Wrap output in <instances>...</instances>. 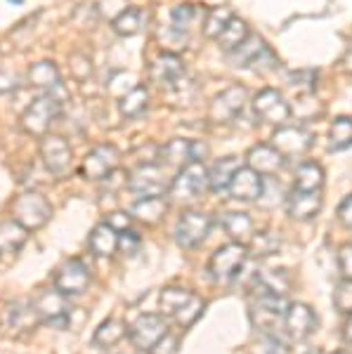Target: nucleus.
<instances>
[{
    "mask_svg": "<svg viewBox=\"0 0 352 354\" xmlns=\"http://www.w3.org/2000/svg\"><path fill=\"white\" fill-rule=\"evenodd\" d=\"M10 215L21 227H26L28 232H36L48 225L50 218H53V205H50V201L43 194L24 192L10 203Z\"/></svg>",
    "mask_w": 352,
    "mask_h": 354,
    "instance_id": "nucleus-1",
    "label": "nucleus"
},
{
    "mask_svg": "<svg viewBox=\"0 0 352 354\" xmlns=\"http://www.w3.org/2000/svg\"><path fill=\"white\" fill-rule=\"evenodd\" d=\"M170 177L163 173L158 163H140L130 170L128 175V189L138 198H154L166 196L170 192Z\"/></svg>",
    "mask_w": 352,
    "mask_h": 354,
    "instance_id": "nucleus-2",
    "label": "nucleus"
},
{
    "mask_svg": "<svg viewBox=\"0 0 352 354\" xmlns=\"http://www.w3.org/2000/svg\"><path fill=\"white\" fill-rule=\"evenodd\" d=\"M208 189V170L201 161H192L185 165L183 170H178V175L170 182V196L178 198L183 203L196 201L203 196V192Z\"/></svg>",
    "mask_w": 352,
    "mask_h": 354,
    "instance_id": "nucleus-3",
    "label": "nucleus"
},
{
    "mask_svg": "<svg viewBox=\"0 0 352 354\" xmlns=\"http://www.w3.org/2000/svg\"><path fill=\"white\" fill-rule=\"evenodd\" d=\"M170 333L168 328V319L163 314H154V312H147L140 314L138 319L133 322V326L128 328V338L135 345V350L147 354L151 347L156 345L158 340H163Z\"/></svg>",
    "mask_w": 352,
    "mask_h": 354,
    "instance_id": "nucleus-4",
    "label": "nucleus"
},
{
    "mask_svg": "<svg viewBox=\"0 0 352 354\" xmlns=\"http://www.w3.org/2000/svg\"><path fill=\"white\" fill-rule=\"evenodd\" d=\"M62 113V102L53 95L38 97L31 102V106L21 116V125L28 135L33 137H45L50 130V125L57 121V116Z\"/></svg>",
    "mask_w": 352,
    "mask_h": 354,
    "instance_id": "nucleus-5",
    "label": "nucleus"
},
{
    "mask_svg": "<svg viewBox=\"0 0 352 354\" xmlns=\"http://www.w3.org/2000/svg\"><path fill=\"white\" fill-rule=\"evenodd\" d=\"M213 227V220L206 213H198V210H187L180 215L178 225H175V241L180 248L194 250L208 239Z\"/></svg>",
    "mask_w": 352,
    "mask_h": 354,
    "instance_id": "nucleus-6",
    "label": "nucleus"
},
{
    "mask_svg": "<svg viewBox=\"0 0 352 354\" xmlns=\"http://www.w3.org/2000/svg\"><path fill=\"white\" fill-rule=\"evenodd\" d=\"M33 307H36L38 317L43 324H53V326H69V314L71 305L64 293L57 288H41L31 298Z\"/></svg>",
    "mask_w": 352,
    "mask_h": 354,
    "instance_id": "nucleus-7",
    "label": "nucleus"
},
{
    "mask_svg": "<svg viewBox=\"0 0 352 354\" xmlns=\"http://www.w3.org/2000/svg\"><path fill=\"white\" fill-rule=\"evenodd\" d=\"M253 111L260 121L275 125V128L288 125V121H291V113H293L291 104H288V102L284 100V95L275 88H265L253 97Z\"/></svg>",
    "mask_w": 352,
    "mask_h": 354,
    "instance_id": "nucleus-8",
    "label": "nucleus"
},
{
    "mask_svg": "<svg viewBox=\"0 0 352 354\" xmlns=\"http://www.w3.org/2000/svg\"><path fill=\"white\" fill-rule=\"evenodd\" d=\"M248 95L251 93H248L246 85H232V88L218 93L211 102V121L227 125L234 121V118H239V113L243 111V106L248 102Z\"/></svg>",
    "mask_w": 352,
    "mask_h": 354,
    "instance_id": "nucleus-9",
    "label": "nucleus"
},
{
    "mask_svg": "<svg viewBox=\"0 0 352 354\" xmlns=\"http://www.w3.org/2000/svg\"><path fill=\"white\" fill-rule=\"evenodd\" d=\"M246 255H248L246 245L237 243V241L218 248L211 258V265H208L211 277L215 279V281H232V279L241 272L243 262H246Z\"/></svg>",
    "mask_w": 352,
    "mask_h": 354,
    "instance_id": "nucleus-10",
    "label": "nucleus"
},
{
    "mask_svg": "<svg viewBox=\"0 0 352 354\" xmlns=\"http://www.w3.org/2000/svg\"><path fill=\"white\" fill-rule=\"evenodd\" d=\"M288 302L284 300V295H253L251 302V322L255 328L260 330H272L284 322V314H286Z\"/></svg>",
    "mask_w": 352,
    "mask_h": 354,
    "instance_id": "nucleus-11",
    "label": "nucleus"
},
{
    "mask_svg": "<svg viewBox=\"0 0 352 354\" xmlns=\"http://www.w3.org/2000/svg\"><path fill=\"white\" fill-rule=\"evenodd\" d=\"M90 281H93V277H90L88 265L78 258H69L55 274V288L59 290V293H64L66 298L85 293Z\"/></svg>",
    "mask_w": 352,
    "mask_h": 354,
    "instance_id": "nucleus-12",
    "label": "nucleus"
},
{
    "mask_svg": "<svg viewBox=\"0 0 352 354\" xmlns=\"http://www.w3.org/2000/svg\"><path fill=\"white\" fill-rule=\"evenodd\" d=\"M270 145L275 147L284 158L305 156L312 147V133H308L305 128H298V125H281V128H277L275 133H272Z\"/></svg>",
    "mask_w": 352,
    "mask_h": 354,
    "instance_id": "nucleus-13",
    "label": "nucleus"
},
{
    "mask_svg": "<svg viewBox=\"0 0 352 354\" xmlns=\"http://www.w3.org/2000/svg\"><path fill=\"white\" fill-rule=\"evenodd\" d=\"M118 149L113 145H100L95 147L81 163V175L85 180H102L104 182L118 165Z\"/></svg>",
    "mask_w": 352,
    "mask_h": 354,
    "instance_id": "nucleus-14",
    "label": "nucleus"
},
{
    "mask_svg": "<svg viewBox=\"0 0 352 354\" xmlns=\"http://www.w3.org/2000/svg\"><path fill=\"white\" fill-rule=\"evenodd\" d=\"M41 156L45 168L53 175H64L71 168L73 151L71 145L59 135H45L41 137Z\"/></svg>",
    "mask_w": 352,
    "mask_h": 354,
    "instance_id": "nucleus-15",
    "label": "nucleus"
},
{
    "mask_svg": "<svg viewBox=\"0 0 352 354\" xmlns=\"http://www.w3.org/2000/svg\"><path fill=\"white\" fill-rule=\"evenodd\" d=\"M284 328L291 340H305L317 328V314L305 302H291L284 314Z\"/></svg>",
    "mask_w": 352,
    "mask_h": 354,
    "instance_id": "nucleus-16",
    "label": "nucleus"
},
{
    "mask_svg": "<svg viewBox=\"0 0 352 354\" xmlns=\"http://www.w3.org/2000/svg\"><path fill=\"white\" fill-rule=\"evenodd\" d=\"M263 189H265L263 175H258L248 165H241L234 173V177H232L227 192H230L232 198H239V201H258L263 196Z\"/></svg>",
    "mask_w": 352,
    "mask_h": 354,
    "instance_id": "nucleus-17",
    "label": "nucleus"
},
{
    "mask_svg": "<svg viewBox=\"0 0 352 354\" xmlns=\"http://www.w3.org/2000/svg\"><path fill=\"white\" fill-rule=\"evenodd\" d=\"M322 210V194L319 192H303V189H291L286 196V213L293 220H312L317 218Z\"/></svg>",
    "mask_w": 352,
    "mask_h": 354,
    "instance_id": "nucleus-18",
    "label": "nucleus"
},
{
    "mask_svg": "<svg viewBox=\"0 0 352 354\" xmlns=\"http://www.w3.org/2000/svg\"><path fill=\"white\" fill-rule=\"evenodd\" d=\"M158 158H161V163L166 165V168H173V170H183L185 165H189L192 161H201L196 145L189 140H170L168 145L161 147Z\"/></svg>",
    "mask_w": 352,
    "mask_h": 354,
    "instance_id": "nucleus-19",
    "label": "nucleus"
},
{
    "mask_svg": "<svg viewBox=\"0 0 352 354\" xmlns=\"http://www.w3.org/2000/svg\"><path fill=\"white\" fill-rule=\"evenodd\" d=\"M88 248L98 258H113L118 253V232L109 227L106 222H100L88 239Z\"/></svg>",
    "mask_w": 352,
    "mask_h": 354,
    "instance_id": "nucleus-20",
    "label": "nucleus"
},
{
    "mask_svg": "<svg viewBox=\"0 0 352 354\" xmlns=\"http://www.w3.org/2000/svg\"><path fill=\"white\" fill-rule=\"evenodd\" d=\"M284 165V156L272 145H255L248 151V168H253L258 175H272Z\"/></svg>",
    "mask_w": 352,
    "mask_h": 354,
    "instance_id": "nucleus-21",
    "label": "nucleus"
},
{
    "mask_svg": "<svg viewBox=\"0 0 352 354\" xmlns=\"http://www.w3.org/2000/svg\"><path fill=\"white\" fill-rule=\"evenodd\" d=\"M28 232L26 227H21L17 220H3L0 222V258L3 255H15L24 248L26 239H28Z\"/></svg>",
    "mask_w": 352,
    "mask_h": 354,
    "instance_id": "nucleus-22",
    "label": "nucleus"
},
{
    "mask_svg": "<svg viewBox=\"0 0 352 354\" xmlns=\"http://www.w3.org/2000/svg\"><path fill=\"white\" fill-rule=\"evenodd\" d=\"M183 73H185L183 59L175 53H161L156 57L154 64H151V76H154V81L163 85L178 83L180 78H183Z\"/></svg>",
    "mask_w": 352,
    "mask_h": 354,
    "instance_id": "nucleus-23",
    "label": "nucleus"
},
{
    "mask_svg": "<svg viewBox=\"0 0 352 354\" xmlns=\"http://www.w3.org/2000/svg\"><path fill=\"white\" fill-rule=\"evenodd\" d=\"M126 335H128L126 322H123V319H116V317H109L106 322L100 324L98 330H95L93 342H95V347H100V350H111V347H116Z\"/></svg>",
    "mask_w": 352,
    "mask_h": 354,
    "instance_id": "nucleus-24",
    "label": "nucleus"
},
{
    "mask_svg": "<svg viewBox=\"0 0 352 354\" xmlns=\"http://www.w3.org/2000/svg\"><path fill=\"white\" fill-rule=\"evenodd\" d=\"M241 168L239 158L237 156H227L215 161V165L208 170V189L211 192H227L230 189V182L234 177L237 170Z\"/></svg>",
    "mask_w": 352,
    "mask_h": 354,
    "instance_id": "nucleus-25",
    "label": "nucleus"
},
{
    "mask_svg": "<svg viewBox=\"0 0 352 354\" xmlns=\"http://www.w3.org/2000/svg\"><path fill=\"white\" fill-rule=\"evenodd\" d=\"M168 213V203L163 196H154V198H138L130 208V215L135 220L145 222V225H156V222L163 220V215Z\"/></svg>",
    "mask_w": 352,
    "mask_h": 354,
    "instance_id": "nucleus-26",
    "label": "nucleus"
},
{
    "mask_svg": "<svg viewBox=\"0 0 352 354\" xmlns=\"http://www.w3.org/2000/svg\"><path fill=\"white\" fill-rule=\"evenodd\" d=\"M8 322L15 330H33L38 324H43L31 300L12 302V305L8 307Z\"/></svg>",
    "mask_w": 352,
    "mask_h": 354,
    "instance_id": "nucleus-27",
    "label": "nucleus"
},
{
    "mask_svg": "<svg viewBox=\"0 0 352 354\" xmlns=\"http://www.w3.org/2000/svg\"><path fill=\"white\" fill-rule=\"evenodd\" d=\"M26 81L33 85V88H43V90H57L59 88V68H57L53 62H36L31 68L26 71Z\"/></svg>",
    "mask_w": 352,
    "mask_h": 354,
    "instance_id": "nucleus-28",
    "label": "nucleus"
},
{
    "mask_svg": "<svg viewBox=\"0 0 352 354\" xmlns=\"http://www.w3.org/2000/svg\"><path fill=\"white\" fill-rule=\"evenodd\" d=\"M324 187V168L317 161H303L296 170V180H293V189L303 192H319Z\"/></svg>",
    "mask_w": 352,
    "mask_h": 354,
    "instance_id": "nucleus-29",
    "label": "nucleus"
},
{
    "mask_svg": "<svg viewBox=\"0 0 352 354\" xmlns=\"http://www.w3.org/2000/svg\"><path fill=\"white\" fill-rule=\"evenodd\" d=\"M223 227L225 232L232 236V241L246 245L253 239V220L246 213H225L223 215Z\"/></svg>",
    "mask_w": 352,
    "mask_h": 354,
    "instance_id": "nucleus-30",
    "label": "nucleus"
},
{
    "mask_svg": "<svg viewBox=\"0 0 352 354\" xmlns=\"http://www.w3.org/2000/svg\"><path fill=\"white\" fill-rule=\"evenodd\" d=\"M192 295L194 293H189L187 288H175V286L163 288L161 295H158V310H161L158 314H163L166 319H173L192 300Z\"/></svg>",
    "mask_w": 352,
    "mask_h": 354,
    "instance_id": "nucleus-31",
    "label": "nucleus"
},
{
    "mask_svg": "<svg viewBox=\"0 0 352 354\" xmlns=\"http://www.w3.org/2000/svg\"><path fill=\"white\" fill-rule=\"evenodd\" d=\"M352 147V118L348 116H338L331 123L326 135V149L328 151H343Z\"/></svg>",
    "mask_w": 352,
    "mask_h": 354,
    "instance_id": "nucleus-32",
    "label": "nucleus"
},
{
    "mask_svg": "<svg viewBox=\"0 0 352 354\" xmlns=\"http://www.w3.org/2000/svg\"><path fill=\"white\" fill-rule=\"evenodd\" d=\"M147 106H149V93H147V88H133L126 97H121V102H118V111H121L123 118H128V121H133V118L142 116V113L147 111Z\"/></svg>",
    "mask_w": 352,
    "mask_h": 354,
    "instance_id": "nucleus-33",
    "label": "nucleus"
},
{
    "mask_svg": "<svg viewBox=\"0 0 352 354\" xmlns=\"http://www.w3.org/2000/svg\"><path fill=\"white\" fill-rule=\"evenodd\" d=\"M248 36H251V33H248L246 21L239 19V17H232L230 24L225 26V31L220 33L218 41H220V48H223L225 53H234V50L239 48Z\"/></svg>",
    "mask_w": 352,
    "mask_h": 354,
    "instance_id": "nucleus-34",
    "label": "nucleus"
},
{
    "mask_svg": "<svg viewBox=\"0 0 352 354\" xmlns=\"http://www.w3.org/2000/svg\"><path fill=\"white\" fill-rule=\"evenodd\" d=\"M113 24V31L118 33V36H135V33L142 31V26H145V12H142L140 8H128L123 10L121 15L116 17V19L111 21Z\"/></svg>",
    "mask_w": 352,
    "mask_h": 354,
    "instance_id": "nucleus-35",
    "label": "nucleus"
},
{
    "mask_svg": "<svg viewBox=\"0 0 352 354\" xmlns=\"http://www.w3.org/2000/svg\"><path fill=\"white\" fill-rule=\"evenodd\" d=\"M265 48H268V45L263 43V38L248 36L246 41H243L239 48L232 53V62H234V66H251Z\"/></svg>",
    "mask_w": 352,
    "mask_h": 354,
    "instance_id": "nucleus-36",
    "label": "nucleus"
},
{
    "mask_svg": "<svg viewBox=\"0 0 352 354\" xmlns=\"http://www.w3.org/2000/svg\"><path fill=\"white\" fill-rule=\"evenodd\" d=\"M234 17L230 8H213L211 12L206 15V21H203V33L206 38H220V33L225 31V26L230 24V19Z\"/></svg>",
    "mask_w": 352,
    "mask_h": 354,
    "instance_id": "nucleus-37",
    "label": "nucleus"
},
{
    "mask_svg": "<svg viewBox=\"0 0 352 354\" xmlns=\"http://www.w3.org/2000/svg\"><path fill=\"white\" fill-rule=\"evenodd\" d=\"M279 243L281 241H279V236H277L275 232L253 234L248 250H251V255H255V258H265V255H275L277 250H279Z\"/></svg>",
    "mask_w": 352,
    "mask_h": 354,
    "instance_id": "nucleus-38",
    "label": "nucleus"
},
{
    "mask_svg": "<svg viewBox=\"0 0 352 354\" xmlns=\"http://www.w3.org/2000/svg\"><path fill=\"white\" fill-rule=\"evenodd\" d=\"M201 312H203V300H201V298H196V295H192V300L187 302L183 310H180V312L173 317V322L178 324L180 328H189L192 324H194L196 319L201 317Z\"/></svg>",
    "mask_w": 352,
    "mask_h": 354,
    "instance_id": "nucleus-39",
    "label": "nucleus"
},
{
    "mask_svg": "<svg viewBox=\"0 0 352 354\" xmlns=\"http://www.w3.org/2000/svg\"><path fill=\"white\" fill-rule=\"evenodd\" d=\"M140 245H142V239L138 232L126 230L118 234V253H121L123 258H133L135 253H140Z\"/></svg>",
    "mask_w": 352,
    "mask_h": 354,
    "instance_id": "nucleus-40",
    "label": "nucleus"
},
{
    "mask_svg": "<svg viewBox=\"0 0 352 354\" xmlns=\"http://www.w3.org/2000/svg\"><path fill=\"white\" fill-rule=\"evenodd\" d=\"M170 17H173V28L187 33V28H189V24L196 17V10H194V5H178V8H173Z\"/></svg>",
    "mask_w": 352,
    "mask_h": 354,
    "instance_id": "nucleus-41",
    "label": "nucleus"
},
{
    "mask_svg": "<svg viewBox=\"0 0 352 354\" xmlns=\"http://www.w3.org/2000/svg\"><path fill=\"white\" fill-rule=\"evenodd\" d=\"M333 305L336 310L350 314L352 312V281L343 279V281L336 286V293H333Z\"/></svg>",
    "mask_w": 352,
    "mask_h": 354,
    "instance_id": "nucleus-42",
    "label": "nucleus"
},
{
    "mask_svg": "<svg viewBox=\"0 0 352 354\" xmlns=\"http://www.w3.org/2000/svg\"><path fill=\"white\" fill-rule=\"evenodd\" d=\"M253 354H288V350L275 338V335H265V338L255 345Z\"/></svg>",
    "mask_w": 352,
    "mask_h": 354,
    "instance_id": "nucleus-43",
    "label": "nucleus"
},
{
    "mask_svg": "<svg viewBox=\"0 0 352 354\" xmlns=\"http://www.w3.org/2000/svg\"><path fill=\"white\" fill-rule=\"evenodd\" d=\"M71 71L73 76L78 78V81H85V78H90V73H93V66H90V59L83 55H73L71 57Z\"/></svg>",
    "mask_w": 352,
    "mask_h": 354,
    "instance_id": "nucleus-44",
    "label": "nucleus"
},
{
    "mask_svg": "<svg viewBox=\"0 0 352 354\" xmlns=\"http://www.w3.org/2000/svg\"><path fill=\"white\" fill-rule=\"evenodd\" d=\"M338 265L340 272H343V279L352 281V243H345L338 253Z\"/></svg>",
    "mask_w": 352,
    "mask_h": 354,
    "instance_id": "nucleus-45",
    "label": "nucleus"
},
{
    "mask_svg": "<svg viewBox=\"0 0 352 354\" xmlns=\"http://www.w3.org/2000/svg\"><path fill=\"white\" fill-rule=\"evenodd\" d=\"M126 8H128L126 0H100V12L109 17L111 21L116 19V17L121 15Z\"/></svg>",
    "mask_w": 352,
    "mask_h": 354,
    "instance_id": "nucleus-46",
    "label": "nucleus"
},
{
    "mask_svg": "<svg viewBox=\"0 0 352 354\" xmlns=\"http://www.w3.org/2000/svg\"><path fill=\"white\" fill-rule=\"evenodd\" d=\"M175 350H178V338L173 333H168L166 338L158 340L147 354H175Z\"/></svg>",
    "mask_w": 352,
    "mask_h": 354,
    "instance_id": "nucleus-47",
    "label": "nucleus"
},
{
    "mask_svg": "<svg viewBox=\"0 0 352 354\" xmlns=\"http://www.w3.org/2000/svg\"><path fill=\"white\" fill-rule=\"evenodd\" d=\"M104 222L109 227H113V230H116L118 234H121V232L130 230V225H133V218H130L128 213H111Z\"/></svg>",
    "mask_w": 352,
    "mask_h": 354,
    "instance_id": "nucleus-48",
    "label": "nucleus"
},
{
    "mask_svg": "<svg viewBox=\"0 0 352 354\" xmlns=\"http://www.w3.org/2000/svg\"><path fill=\"white\" fill-rule=\"evenodd\" d=\"M338 220L343 222V227H350V230H352V194L340 201V205H338Z\"/></svg>",
    "mask_w": 352,
    "mask_h": 354,
    "instance_id": "nucleus-49",
    "label": "nucleus"
},
{
    "mask_svg": "<svg viewBox=\"0 0 352 354\" xmlns=\"http://www.w3.org/2000/svg\"><path fill=\"white\" fill-rule=\"evenodd\" d=\"M343 338L352 345V312L348 314V322H345V326H343Z\"/></svg>",
    "mask_w": 352,
    "mask_h": 354,
    "instance_id": "nucleus-50",
    "label": "nucleus"
},
{
    "mask_svg": "<svg viewBox=\"0 0 352 354\" xmlns=\"http://www.w3.org/2000/svg\"><path fill=\"white\" fill-rule=\"evenodd\" d=\"M345 66H348L350 71H352V50H350V53H348V57H345Z\"/></svg>",
    "mask_w": 352,
    "mask_h": 354,
    "instance_id": "nucleus-51",
    "label": "nucleus"
},
{
    "mask_svg": "<svg viewBox=\"0 0 352 354\" xmlns=\"http://www.w3.org/2000/svg\"><path fill=\"white\" fill-rule=\"evenodd\" d=\"M10 3H17V5H19V3H21V0H10Z\"/></svg>",
    "mask_w": 352,
    "mask_h": 354,
    "instance_id": "nucleus-52",
    "label": "nucleus"
},
{
    "mask_svg": "<svg viewBox=\"0 0 352 354\" xmlns=\"http://www.w3.org/2000/svg\"><path fill=\"white\" fill-rule=\"evenodd\" d=\"M336 354H352V352H336Z\"/></svg>",
    "mask_w": 352,
    "mask_h": 354,
    "instance_id": "nucleus-53",
    "label": "nucleus"
},
{
    "mask_svg": "<svg viewBox=\"0 0 352 354\" xmlns=\"http://www.w3.org/2000/svg\"><path fill=\"white\" fill-rule=\"evenodd\" d=\"M0 57H3V53H0Z\"/></svg>",
    "mask_w": 352,
    "mask_h": 354,
    "instance_id": "nucleus-54",
    "label": "nucleus"
}]
</instances>
